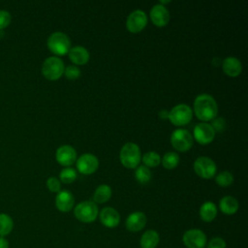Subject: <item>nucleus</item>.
Here are the masks:
<instances>
[{"mask_svg":"<svg viewBox=\"0 0 248 248\" xmlns=\"http://www.w3.org/2000/svg\"><path fill=\"white\" fill-rule=\"evenodd\" d=\"M194 112L202 121L214 119L218 113V106L215 99L209 94H200L194 101Z\"/></svg>","mask_w":248,"mask_h":248,"instance_id":"f257e3e1","label":"nucleus"},{"mask_svg":"<svg viewBox=\"0 0 248 248\" xmlns=\"http://www.w3.org/2000/svg\"><path fill=\"white\" fill-rule=\"evenodd\" d=\"M119 158L124 167L128 169L137 168L141 159V153L139 145L135 142L125 143L120 150Z\"/></svg>","mask_w":248,"mask_h":248,"instance_id":"f03ea898","label":"nucleus"},{"mask_svg":"<svg viewBox=\"0 0 248 248\" xmlns=\"http://www.w3.org/2000/svg\"><path fill=\"white\" fill-rule=\"evenodd\" d=\"M46 45L49 50L57 55L67 54L71 48L70 38L65 33L59 31L49 35Z\"/></svg>","mask_w":248,"mask_h":248,"instance_id":"7ed1b4c3","label":"nucleus"},{"mask_svg":"<svg viewBox=\"0 0 248 248\" xmlns=\"http://www.w3.org/2000/svg\"><path fill=\"white\" fill-rule=\"evenodd\" d=\"M75 217L82 223H91L99 215V208L93 201H83L78 203L74 209Z\"/></svg>","mask_w":248,"mask_h":248,"instance_id":"20e7f679","label":"nucleus"},{"mask_svg":"<svg viewBox=\"0 0 248 248\" xmlns=\"http://www.w3.org/2000/svg\"><path fill=\"white\" fill-rule=\"evenodd\" d=\"M65 66L62 61L57 56L47 57L42 66V73L44 77L49 80H56L64 74Z\"/></svg>","mask_w":248,"mask_h":248,"instance_id":"39448f33","label":"nucleus"},{"mask_svg":"<svg viewBox=\"0 0 248 248\" xmlns=\"http://www.w3.org/2000/svg\"><path fill=\"white\" fill-rule=\"evenodd\" d=\"M193 110L186 104H178L169 111V119L175 126H184L192 120Z\"/></svg>","mask_w":248,"mask_h":248,"instance_id":"423d86ee","label":"nucleus"},{"mask_svg":"<svg viewBox=\"0 0 248 248\" xmlns=\"http://www.w3.org/2000/svg\"><path fill=\"white\" fill-rule=\"evenodd\" d=\"M193 136L186 129H176L170 135V143L178 151L189 150L193 145Z\"/></svg>","mask_w":248,"mask_h":248,"instance_id":"0eeeda50","label":"nucleus"},{"mask_svg":"<svg viewBox=\"0 0 248 248\" xmlns=\"http://www.w3.org/2000/svg\"><path fill=\"white\" fill-rule=\"evenodd\" d=\"M194 170L200 177L209 179L216 174L217 167L214 161L209 157L201 156L194 162Z\"/></svg>","mask_w":248,"mask_h":248,"instance_id":"6e6552de","label":"nucleus"},{"mask_svg":"<svg viewBox=\"0 0 248 248\" xmlns=\"http://www.w3.org/2000/svg\"><path fill=\"white\" fill-rule=\"evenodd\" d=\"M184 245L188 248H204L207 243L205 233L199 229H190L182 236Z\"/></svg>","mask_w":248,"mask_h":248,"instance_id":"1a4fd4ad","label":"nucleus"},{"mask_svg":"<svg viewBox=\"0 0 248 248\" xmlns=\"http://www.w3.org/2000/svg\"><path fill=\"white\" fill-rule=\"evenodd\" d=\"M147 23V16L142 10L133 11L127 17L126 26L127 29L132 33L140 32Z\"/></svg>","mask_w":248,"mask_h":248,"instance_id":"9d476101","label":"nucleus"},{"mask_svg":"<svg viewBox=\"0 0 248 248\" xmlns=\"http://www.w3.org/2000/svg\"><path fill=\"white\" fill-rule=\"evenodd\" d=\"M99 167L98 158L91 153H84L77 160V168L80 173L91 174L97 170Z\"/></svg>","mask_w":248,"mask_h":248,"instance_id":"9b49d317","label":"nucleus"},{"mask_svg":"<svg viewBox=\"0 0 248 248\" xmlns=\"http://www.w3.org/2000/svg\"><path fill=\"white\" fill-rule=\"evenodd\" d=\"M215 137V131L211 124L207 122H201L194 127V138L201 144L210 143Z\"/></svg>","mask_w":248,"mask_h":248,"instance_id":"f8f14e48","label":"nucleus"},{"mask_svg":"<svg viewBox=\"0 0 248 248\" xmlns=\"http://www.w3.org/2000/svg\"><path fill=\"white\" fill-rule=\"evenodd\" d=\"M55 158L60 165L70 167L77 160V151L71 145H61L56 150Z\"/></svg>","mask_w":248,"mask_h":248,"instance_id":"ddd939ff","label":"nucleus"},{"mask_svg":"<svg viewBox=\"0 0 248 248\" xmlns=\"http://www.w3.org/2000/svg\"><path fill=\"white\" fill-rule=\"evenodd\" d=\"M150 18L156 26L162 27L169 23L170 16L169 10L165 6L156 4L150 10Z\"/></svg>","mask_w":248,"mask_h":248,"instance_id":"4468645a","label":"nucleus"},{"mask_svg":"<svg viewBox=\"0 0 248 248\" xmlns=\"http://www.w3.org/2000/svg\"><path fill=\"white\" fill-rule=\"evenodd\" d=\"M101 223L107 228H115L120 223V215L116 209L110 206L104 207L99 213Z\"/></svg>","mask_w":248,"mask_h":248,"instance_id":"2eb2a0df","label":"nucleus"},{"mask_svg":"<svg viewBox=\"0 0 248 248\" xmlns=\"http://www.w3.org/2000/svg\"><path fill=\"white\" fill-rule=\"evenodd\" d=\"M146 216L143 212L141 211H136L133 212L131 214H129V216L126 219V228L129 232H140L141 231L145 225H146Z\"/></svg>","mask_w":248,"mask_h":248,"instance_id":"dca6fc26","label":"nucleus"},{"mask_svg":"<svg viewBox=\"0 0 248 248\" xmlns=\"http://www.w3.org/2000/svg\"><path fill=\"white\" fill-rule=\"evenodd\" d=\"M75 203L73 194L68 190H60L55 197V205L61 212H69Z\"/></svg>","mask_w":248,"mask_h":248,"instance_id":"f3484780","label":"nucleus"},{"mask_svg":"<svg viewBox=\"0 0 248 248\" xmlns=\"http://www.w3.org/2000/svg\"><path fill=\"white\" fill-rule=\"evenodd\" d=\"M222 69L225 74L230 77H237L242 71V64L240 60L233 56L226 57L222 62Z\"/></svg>","mask_w":248,"mask_h":248,"instance_id":"a211bd4d","label":"nucleus"},{"mask_svg":"<svg viewBox=\"0 0 248 248\" xmlns=\"http://www.w3.org/2000/svg\"><path fill=\"white\" fill-rule=\"evenodd\" d=\"M68 54L71 61L76 65L86 64L90 57L89 51L82 46H76L71 47Z\"/></svg>","mask_w":248,"mask_h":248,"instance_id":"6ab92c4d","label":"nucleus"},{"mask_svg":"<svg viewBox=\"0 0 248 248\" xmlns=\"http://www.w3.org/2000/svg\"><path fill=\"white\" fill-rule=\"evenodd\" d=\"M238 202L232 196H225L219 202L220 210L227 215L234 214L238 210Z\"/></svg>","mask_w":248,"mask_h":248,"instance_id":"aec40b11","label":"nucleus"},{"mask_svg":"<svg viewBox=\"0 0 248 248\" xmlns=\"http://www.w3.org/2000/svg\"><path fill=\"white\" fill-rule=\"evenodd\" d=\"M159 241V233L154 230H147L141 235L140 244L141 248H156Z\"/></svg>","mask_w":248,"mask_h":248,"instance_id":"412c9836","label":"nucleus"},{"mask_svg":"<svg viewBox=\"0 0 248 248\" xmlns=\"http://www.w3.org/2000/svg\"><path fill=\"white\" fill-rule=\"evenodd\" d=\"M217 215V206L212 202H205L200 207V217L204 222H211Z\"/></svg>","mask_w":248,"mask_h":248,"instance_id":"4be33fe9","label":"nucleus"},{"mask_svg":"<svg viewBox=\"0 0 248 248\" xmlns=\"http://www.w3.org/2000/svg\"><path fill=\"white\" fill-rule=\"evenodd\" d=\"M111 197V188L107 184L99 185L94 194H93V202L95 203H104L108 202Z\"/></svg>","mask_w":248,"mask_h":248,"instance_id":"5701e85b","label":"nucleus"},{"mask_svg":"<svg viewBox=\"0 0 248 248\" xmlns=\"http://www.w3.org/2000/svg\"><path fill=\"white\" fill-rule=\"evenodd\" d=\"M161 163L163 167L167 170L174 169L179 163V156L175 152L169 151L163 156V158L161 159Z\"/></svg>","mask_w":248,"mask_h":248,"instance_id":"b1692460","label":"nucleus"},{"mask_svg":"<svg viewBox=\"0 0 248 248\" xmlns=\"http://www.w3.org/2000/svg\"><path fill=\"white\" fill-rule=\"evenodd\" d=\"M14 227L13 219L6 213H0V236L9 234Z\"/></svg>","mask_w":248,"mask_h":248,"instance_id":"393cba45","label":"nucleus"},{"mask_svg":"<svg viewBox=\"0 0 248 248\" xmlns=\"http://www.w3.org/2000/svg\"><path fill=\"white\" fill-rule=\"evenodd\" d=\"M135 176L139 183L145 184V183L149 182L151 179V171H150L149 168H147L144 165L138 166L136 169V171H135Z\"/></svg>","mask_w":248,"mask_h":248,"instance_id":"a878e982","label":"nucleus"},{"mask_svg":"<svg viewBox=\"0 0 248 248\" xmlns=\"http://www.w3.org/2000/svg\"><path fill=\"white\" fill-rule=\"evenodd\" d=\"M215 181L221 187H228L233 182V175L229 170H223L215 176Z\"/></svg>","mask_w":248,"mask_h":248,"instance_id":"bb28decb","label":"nucleus"},{"mask_svg":"<svg viewBox=\"0 0 248 248\" xmlns=\"http://www.w3.org/2000/svg\"><path fill=\"white\" fill-rule=\"evenodd\" d=\"M142 161L144 163V166H146L147 168L157 167L159 164H161V157L157 152L149 151L143 154Z\"/></svg>","mask_w":248,"mask_h":248,"instance_id":"cd10ccee","label":"nucleus"},{"mask_svg":"<svg viewBox=\"0 0 248 248\" xmlns=\"http://www.w3.org/2000/svg\"><path fill=\"white\" fill-rule=\"evenodd\" d=\"M77 170L73 168H65L63 169L60 173H59V178H60V181H62L63 183H66V184H69V183H72L73 181L76 180L77 178Z\"/></svg>","mask_w":248,"mask_h":248,"instance_id":"c85d7f7f","label":"nucleus"},{"mask_svg":"<svg viewBox=\"0 0 248 248\" xmlns=\"http://www.w3.org/2000/svg\"><path fill=\"white\" fill-rule=\"evenodd\" d=\"M64 74H65L66 78H69V79H77L80 77L81 72H80V69L78 66L70 65V66L65 68Z\"/></svg>","mask_w":248,"mask_h":248,"instance_id":"c756f323","label":"nucleus"},{"mask_svg":"<svg viewBox=\"0 0 248 248\" xmlns=\"http://www.w3.org/2000/svg\"><path fill=\"white\" fill-rule=\"evenodd\" d=\"M46 186L49 191L53 193H58L61 188V183H60V180L55 176H50L46 180Z\"/></svg>","mask_w":248,"mask_h":248,"instance_id":"7c9ffc66","label":"nucleus"},{"mask_svg":"<svg viewBox=\"0 0 248 248\" xmlns=\"http://www.w3.org/2000/svg\"><path fill=\"white\" fill-rule=\"evenodd\" d=\"M12 20V16L8 11L0 10V29L7 27Z\"/></svg>","mask_w":248,"mask_h":248,"instance_id":"2f4dec72","label":"nucleus"},{"mask_svg":"<svg viewBox=\"0 0 248 248\" xmlns=\"http://www.w3.org/2000/svg\"><path fill=\"white\" fill-rule=\"evenodd\" d=\"M207 244V248H226V241L222 237L216 236L209 240Z\"/></svg>","mask_w":248,"mask_h":248,"instance_id":"473e14b6","label":"nucleus"},{"mask_svg":"<svg viewBox=\"0 0 248 248\" xmlns=\"http://www.w3.org/2000/svg\"><path fill=\"white\" fill-rule=\"evenodd\" d=\"M211 126L212 128L214 129V131L216 132H222L226 126V122L224 120V118L222 117H217V118H214L212 123H211Z\"/></svg>","mask_w":248,"mask_h":248,"instance_id":"72a5a7b5","label":"nucleus"},{"mask_svg":"<svg viewBox=\"0 0 248 248\" xmlns=\"http://www.w3.org/2000/svg\"><path fill=\"white\" fill-rule=\"evenodd\" d=\"M0 248H9V242L3 236H0Z\"/></svg>","mask_w":248,"mask_h":248,"instance_id":"f704fd0d","label":"nucleus"},{"mask_svg":"<svg viewBox=\"0 0 248 248\" xmlns=\"http://www.w3.org/2000/svg\"><path fill=\"white\" fill-rule=\"evenodd\" d=\"M159 116H160V118H163V119L168 118L169 117V111L166 110V109H162L159 112Z\"/></svg>","mask_w":248,"mask_h":248,"instance_id":"c9c22d12","label":"nucleus"}]
</instances>
